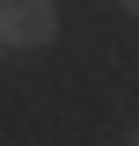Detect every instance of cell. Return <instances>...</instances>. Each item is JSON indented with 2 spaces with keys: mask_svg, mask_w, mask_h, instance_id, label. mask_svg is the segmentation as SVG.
I'll return each mask as SVG.
<instances>
[{
  "mask_svg": "<svg viewBox=\"0 0 139 146\" xmlns=\"http://www.w3.org/2000/svg\"><path fill=\"white\" fill-rule=\"evenodd\" d=\"M59 36L51 0H0V51H44Z\"/></svg>",
  "mask_w": 139,
  "mask_h": 146,
  "instance_id": "cell-1",
  "label": "cell"
},
{
  "mask_svg": "<svg viewBox=\"0 0 139 146\" xmlns=\"http://www.w3.org/2000/svg\"><path fill=\"white\" fill-rule=\"evenodd\" d=\"M117 7H124V15H139V0H117Z\"/></svg>",
  "mask_w": 139,
  "mask_h": 146,
  "instance_id": "cell-2",
  "label": "cell"
}]
</instances>
